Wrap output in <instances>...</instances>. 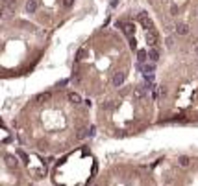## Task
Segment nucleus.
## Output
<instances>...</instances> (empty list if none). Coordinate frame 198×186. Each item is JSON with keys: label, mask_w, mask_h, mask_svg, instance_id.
I'll list each match as a JSON object with an SVG mask.
<instances>
[{"label": "nucleus", "mask_w": 198, "mask_h": 186, "mask_svg": "<svg viewBox=\"0 0 198 186\" xmlns=\"http://www.w3.org/2000/svg\"><path fill=\"white\" fill-rule=\"evenodd\" d=\"M137 19H139V22L143 24V28H146V31L154 28V22H152V19H150V17L146 15V13H145V11H141Z\"/></svg>", "instance_id": "obj_1"}, {"label": "nucleus", "mask_w": 198, "mask_h": 186, "mask_svg": "<svg viewBox=\"0 0 198 186\" xmlns=\"http://www.w3.org/2000/svg\"><path fill=\"white\" fill-rule=\"evenodd\" d=\"M124 79H126V72L119 70V72H115V74H113L111 83H113V87H120L122 83H124Z\"/></svg>", "instance_id": "obj_2"}, {"label": "nucleus", "mask_w": 198, "mask_h": 186, "mask_svg": "<svg viewBox=\"0 0 198 186\" xmlns=\"http://www.w3.org/2000/svg\"><path fill=\"white\" fill-rule=\"evenodd\" d=\"M158 41H159V37H158V33H156L154 30H148L146 31V43L152 46V48L158 46Z\"/></svg>", "instance_id": "obj_3"}, {"label": "nucleus", "mask_w": 198, "mask_h": 186, "mask_svg": "<svg viewBox=\"0 0 198 186\" xmlns=\"http://www.w3.org/2000/svg\"><path fill=\"white\" fill-rule=\"evenodd\" d=\"M146 88L145 87H135L133 88V100H143V98H145V96H146Z\"/></svg>", "instance_id": "obj_4"}, {"label": "nucleus", "mask_w": 198, "mask_h": 186, "mask_svg": "<svg viewBox=\"0 0 198 186\" xmlns=\"http://www.w3.org/2000/svg\"><path fill=\"white\" fill-rule=\"evenodd\" d=\"M6 166L8 168H17L19 166V160H17V157H13V155H6Z\"/></svg>", "instance_id": "obj_5"}, {"label": "nucleus", "mask_w": 198, "mask_h": 186, "mask_svg": "<svg viewBox=\"0 0 198 186\" xmlns=\"http://www.w3.org/2000/svg\"><path fill=\"white\" fill-rule=\"evenodd\" d=\"M37 0H28L26 2V13H35L37 11Z\"/></svg>", "instance_id": "obj_6"}, {"label": "nucleus", "mask_w": 198, "mask_h": 186, "mask_svg": "<svg viewBox=\"0 0 198 186\" xmlns=\"http://www.w3.org/2000/svg\"><path fill=\"white\" fill-rule=\"evenodd\" d=\"M122 31H124L128 37H132V35H133V31H135V28H133V24H132V22H126V24H122Z\"/></svg>", "instance_id": "obj_7"}, {"label": "nucleus", "mask_w": 198, "mask_h": 186, "mask_svg": "<svg viewBox=\"0 0 198 186\" xmlns=\"http://www.w3.org/2000/svg\"><path fill=\"white\" fill-rule=\"evenodd\" d=\"M176 33H178V35H189V26L187 24H178L176 26Z\"/></svg>", "instance_id": "obj_8"}, {"label": "nucleus", "mask_w": 198, "mask_h": 186, "mask_svg": "<svg viewBox=\"0 0 198 186\" xmlns=\"http://www.w3.org/2000/svg\"><path fill=\"white\" fill-rule=\"evenodd\" d=\"M178 164L181 168H189V164H191V158L187 157V155H181V157H178Z\"/></svg>", "instance_id": "obj_9"}, {"label": "nucleus", "mask_w": 198, "mask_h": 186, "mask_svg": "<svg viewBox=\"0 0 198 186\" xmlns=\"http://www.w3.org/2000/svg\"><path fill=\"white\" fill-rule=\"evenodd\" d=\"M148 57H150V61H152V63H156V61L159 59V52H158V48H152V50L148 52Z\"/></svg>", "instance_id": "obj_10"}, {"label": "nucleus", "mask_w": 198, "mask_h": 186, "mask_svg": "<svg viewBox=\"0 0 198 186\" xmlns=\"http://www.w3.org/2000/svg\"><path fill=\"white\" fill-rule=\"evenodd\" d=\"M69 101L74 103V105H76V103H80V101H81L80 94H78V92H69Z\"/></svg>", "instance_id": "obj_11"}, {"label": "nucleus", "mask_w": 198, "mask_h": 186, "mask_svg": "<svg viewBox=\"0 0 198 186\" xmlns=\"http://www.w3.org/2000/svg\"><path fill=\"white\" fill-rule=\"evenodd\" d=\"M137 59H139V63H145V61L148 59V52H146V50H139Z\"/></svg>", "instance_id": "obj_12"}, {"label": "nucleus", "mask_w": 198, "mask_h": 186, "mask_svg": "<svg viewBox=\"0 0 198 186\" xmlns=\"http://www.w3.org/2000/svg\"><path fill=\"white\" fill-rule=\"evenodd\" d=\"M50 98H52V94H50V92H43V94H39V96H37V100H39V101H48Z\"/></svg>", "instance_id": "obj_13"}, {"label": "nucleus", "mask_w": 198, "mask_h": 186, "mask_svg": "<svg viewBox=\"0 0 198 186\" xmlns=\"http://www.w3.org/2000/svg\"><path fill=\"white\" fill-rule=\"evenodd\" d=\"M143 72H145L146 76H152V72H154V65L150 63V65H145L143 66Z\"/></svg>", "instance_id": "obj_14"}, {"label": "nucleus", "mask_w": 198, "mask_h": 186, "mask_svg": "<svg viewBox=\"0 0 198 186\" xmlns=\"http://www.w3.org/2000/svg\"><path fill=\"white\" fill-rule=\"evenodd\" d=\"M130 48H132V50L137 48V41H135V37H130Z\"/></svg>", "instance_id": "obj_15"}, {"label": "nucleus", "mask_w": 198, "mask_h": 186, "mask_svg": "<svg viewBox=\"0 0 198 186\" xmlns=\"http://www.w3.org/2000/svg\"><path fill=\"white\" fill-rule=\"evenodd\" d=\"M159 96H161V98H165V96H167V87H159Z\"/></svg>", "instance_id": "obj_16"}, {"label": "nucleus", "mask_w": 198, "mask_h": 186, "mask_svg": "<svg viewBox=\"0 0 198 186\" xmlns=\"http://www.w3.org/2000/svg\"><path fill=\"white\" fill-rule=\"evenodd\" d=\"M111 107H113L111 101H104V103H102V109H111Z\"/></svg>", "instance_id": "obj_17"}, {"label": "nucleus", "mask_w": 198, "mask_h": 186, "mask_svg": "<svg viewBox=\"0 0 198 186\" xmlns=\"http://www.w3.org/2000/svg\"><path fill=\"white\" fill-rule=\"evenodd\" d=\"M72 4H74V0H63V6H65V8H71Z\"/></svg>", "instance_id": "obj_18"}, {"label": "nucleus", "mask_w": 198, "mask_h": 186, "mask_svg": "<svg viewBox=\"0 0 198 186\" xmlns=\"http://www.w3.org/2000/svg\"><path fill=\"white\" fill-rule=\"evenodd\" d=\"M85 57V50H80L78 52V59H84Z\"/></svg>", "instance_id": "obj_19"}, {"label": "nucleus", "mask_w": 198, "mask_h": 186, "mask_svg": "<svg viewBox=\"0 0 198 186\" xmlns=\"http://www.w3.org/2000/svg\"><path fill=\"white\" fill-rule=\"evenodd\" d=\"M93 186H102V184H93Z\"/></svg>", "instance_id": "obj_20"}]
</instances>
